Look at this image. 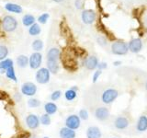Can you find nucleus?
I'll list each match as a JSON object with an SVG mask.
<instances>
[{
	"label": "nucleus",
	"instance_id": "obj_1",
	"mask_svg": "<svg viewBox=\"0 0 147 138\" xmlns=\"http://www.w3.org/2000/svg\"><path fill=\"white\" fill-rule=\"evenodd\" d=\"M119 97V91L115 89H108L103 91L102 95H101V101L106 104H111L115 100L118 99Z\"/></svg>",
	"mask_w": 147,
	"mask_h": 138
},
{
	"label": "nucleus",
	"instance_id": "obj_2",
	"mask_svg": "<svg viewBox=\"0 0 147 138\" xmlns=\"http://www.w3.org/2000/svg\"><path fill=\"white\" fill-rule=\"evenodd\" d=\"M51 78V73L47 67H40L36 72L35 79L40 85H45L49 83Z\"/></svg>",
	"mask_w": 147,
	"mask_h": 138
},
{
	"label": "nucleus",
	"instance_id": "obj_3",
	"mask_svg": "<svg viewBox=\"0 0 147 138\" xmlns=\"http://www.w3.org/2000/svg\"><path fill=\"white\" fill-rule=\"evenodd\" d=\"M111 52L116 55H125L129 52L128 44L123 41H116L111 45Z\"/></svg>",
	"mask_w": 147,
	"mask_h": 138
},
{
	"label": "nucleus",
	"instance_id": "obj_4",
	"mask_svg": "<svg viewBox=\"0 0 147 138\" xmlns=\"http://www.w3.org/2000/svg\"><path fill=\"white\" fill-rule=\"evenodd\" d=\"M18 27V21L16 18L12 16H6L2 20V28L5 31L12 32Z\"/></svg>",
	"mask_w": 147,
	"mask_h": 138
},
{
	"label": "nucleus",
	"instance_id": "obj_5",
	"mask_svg": "<svg viewBox=\"0 0 147 138\" xmlns=\"http://www.w3.org/2000/svg\"><path fill=\"white\" fill-rule=\"evenodd\" d=\"M64 124H65L66 127L76 131L81 125V119L77 114H70L69 116L66 117Z\"/></svg>",
	"mask_w": 147,
	"mask_h": 138
},
{
	"label": "nucleus",
	"instance_id": "obj_6",
	"mask_svg": "<svg viewBox=\"0 0 147 138\" xmlns=\"http://www.w3.org/2000/svg\"><path fill=\"white\" fill-rule=\"evenodd\" d=\"M21 94L28 97H33L37 93V86L32 82H25L23 83L20 87Z\"/></svg>",
	"mask_w": 147,
	"mask_h": 138
},
{
	"label": "nucleus",
	"instance_id": "obj_7",
	"mask_svg": "<svg viewBox=\"0 0 147 138\" xmlns=\"http://www.w3.org/2000/svg\"><path fill=\"white\" fill-rule=\"evenodd\" d=\"M41 63H42V55L40 53L34 52L33 53H31L29 58V66L31 69L38 70L41 66Z\"/></svg>",
	"mask_w": 147,
	"mask_h": 138
},
{
	"label": "nucleus",
	"instance_id": "obj_8",
	"mask_svg": "<svg viewBox=\"0 0 147 138\" xmlns=\"http://www.w3.org/2000/svg\"><path fill=\"white\" fill-rule=\"evenodd\" d=\"M25 122H26V125L27 127L30 129V130H35L39 126H40V117L37 116L36 114L33 113H30L29 114L25 119Z\"/></svg>",
	"mask_w": 147,
	"mask_h": 138
},
{
	"label": "nucleus",
	"instance_id": "obj_9",
	"mask_svg": "<svg viewBox=\"0 0 147 138\" xmlns=\"http://www.w3.org/2000/svg\"><path fill=\"white\" fill-rule=\"evenodd\" d=\"M95 118L98 120L100 122H104L106 120H108L110 116V112L108 108L106 107H98L95 110Z\"/></svg>",
	"mask_w": 147,
	"mask_h": 138
},
{
	"label": "nucleus",
	"instance_id": "obj_10",
	"mask_svg": "<svg viewBox=\"0 0 147 138\" xmlns=\"http://www.w3.org/2000/svg\"><path fill=\"white\" fill-rule=\"evenodd\" d=\"M130 125V122L125 116H118L114 120V127L117 130H125Z\"/></svg>",
	"mask_w": 147,
	"mask_h": 138
},
{
	"label": "nucleus",
	"instance_id": "obj_11",
	"mask_svg": "<svg viewBox=\"0 0 147 138\" xmlns=\"http://www.w3.org/2000/svg\"><path fill=\"white\" fill-rule=\"evenodd\" d=\"M82 20L86 24H92L96 20V12L92 9H86L82 12Z\"/></svg>",
	"mask_w": 147,
	"mask_h": 138
},
{
	"label": "nucleus",
	"instance_id": "obj_12",
	"mask_svg": "<svg viewBox=\"0 0 147 138\" xmlns=\"http://www.w3.org/2000/svg\"><path fill=\"white\" fill-rule=\"evenodd\" d=\"M128 47H129V51L133 53H139L142 48V43L141 39H139V38L132 39L130 43H129Z\"/></svg>",
	"mask_w": 147,
	"mask_h": 138
},
{
	"label": "nucleus",
	"instance_id": "obj_13",
	"mask_svg": "<svg viewBox=\"0 0 147 138\" xmlns=\"http://www.w3.org/2000/svg\"><path fill=\"white\" fill-rule=\"evenodd\" d=\"M86 138H101L102 132L98 126H89L86 132Z\"/></svg>",
	"mask_w": 147,
	"mask_h": 138
},
{
	"label": "nucleus",
	"instance_id": "obj_14",
	"mask_svg": "<svg viewBox=\"0 0 147 138\" xmlns=\"http://www.w3.org/2000/svg\"><path fill=\"white\" fill-rule=\"evenodd\" d=\"M136 130L140 133H144L147 131V116L146 115L142 114L138 118V121L136 122Z\"/></svg>",
	"mask_w": 147,
	"mask_h": 138
},
{
	"label": "nucleus",
	"instance_id": "obj_15",
	"mask_svg": "<svg viewBox=\"0 0 147 138\" xmlns=\"http://www.w3.org/2000/svg\"><path fill=\"white\" fill-rule=\"evenodd\" d=\"M59 136H60V138H76V133L75 130H72V129L64 126L60 129Z\"/></svg>",
	"mask_w": 147,
	"mask_h": 138
},
{
	"label": "nucleus",
	"instance_id": "obj_16",
	"mask_svg": "<svg viewBox=\"0 0 147 138\" xmlns=\"http://www.w3.org/2000/svg\"><path fill=\"white\" fill-rule=\"evenodd\" d=\"M84 64L88 70H95L98 66V59L96 56H88L84 62Z\"/></svg>",
	"mask_w": 147,
	"mask_h": 138
},
{
	"label": "nucleus",
	"instance_id": "obj_17",
	"mask_svg": "<svg viewBox=\"0 0 147 138\" xmlns=\"http://www.w3.org/2000/svg\"><path fill=\"white\" fill-rule=\"evenodd\" d=\"M61 52L58 48H51L47 53V61H58Z\"/></svg>",
	"mask_w": 147,
	"mask_h": 138
},
{
	"label": "nucleus",
	"instance_id": "obj_18",
	"mask_svg": "<svg viewBox=\"0 0 147 138\" xmlns=\"http://www.w3.org/2000/svg\"><path fill=\"white\" fill-rule=\"evenodd\" d=\"M44 110H45V113H47L49 115H53V114H55L57 112L58 107L54 102H53V101H50V102L45 103Z\"/></svg>",
	"mask_w": 147,
	"mask_h": 138
},
{
	"label": "nucleus",
	"instance_id": "obj_19",
	"mask_svg": "<svg viewBox=\"0 0 147 138\" xmlns=\"http://www.w3.org/2000/svg\"><path fill=\"white\" fill-rule=\"evenodd\" d=\"M12 66H14V62L12 59L7 58L3 60V61H0V71H2L3 73H5L6 70H7L9 67H12Z\"/></svg>",
	"mask_w": 147,
	"mask_h": 138
},
{
	"label": "nucleus",
	"instance_id": "obj_20",
	"mask_svg": "<svg viewBox=\"0 0 147 138\" xmlns=\"http://www.w3.org/2000/svg\"><path fill=\"white\" fill-rule=\"evenodd\" d=\"M47 68L51 74H57L60 69L58 61H47Z\"/></svg>",
	"mask_w": 147,
	"mask_h": 138
},
{
	"label": "nucleus",
	"instance_id": "obj_21",
	"mask_svg": "<svg viewBox=\"0 0 147 138\" xmlns=\"http://www.w3.org/2000/svg\"><path fill=\"white\" fill-rule=\"evenodd\" d=\"M17 64L18 67L25 68L27 66H29V57L23 54L18 55L17 57Z\"/></svg>",
	"mask_w": 147,
	"mask_h": 138
},
{
	"label": "nucleus",
	"instance_id": "obj_22",
	"mask_svg": "<svg viewBox=\"0 0 147 138\" xmlns=\"http://www.w3.org/2000/svg\"><path fill=\"white\" fill-rule=\"evenodd\" d=\"M5 8L7 9L9 12H13V13H18L20 14L22 12V7L20 6H18L17 4H13V3H7L5 6Z\"/></svg>",
	"mask_w": 147,
	"mask_h": 138
},
{
	"label": "nucleus",
	"instance_id": "obj_23",
	"mask_svg": "<svg viewBox=\"0 0 147 138\" xmlns=\"http://www.w3.org/2000/svg\"><path fill=\"white\" fill-rule=\"evenodd\" d=\"M22 22H23V24H24L25 26L30 27L31 25H33L35 23V18H34V16L28 14V15H25L24 17H23Z\"/></svg>",
	"mask_w": 147,
	"mask_h": 138
},
{
	"label": "nucleus",
	"instance_id": "obj_24",
	"mask_svg": "<svg viewBox=\"0 0 147 138\" xmlns=\"http://www.w3.org/2000/svg\"><path fill=\"white\" fill-rule=\"evenodd\" d=\"M40 31H41L40 26L39 24H37V23H34L33 25H31L29 28V33L31 36H37V35H39L40 33Z\"/></svg>",
	"mask_w": 147,
	"mask_h": 138
},
{
	"label": "nucleus",
	"instance_id": "obj_25",
	"mask_svg": "<svg viewBox=\"0 0 147 138\" xmlns=\"http://www.w3.org/2000/svg\"><path fill=\"white\" fill-rule=\"evenodd\" d=\"M77 97V92L73 90L72 89H67L65 92H64V98H65L66 100L68 101H72L74 100Z\"/></svg>",
	"mask_w": 147,
	"mask_h": 138
},
{
	"label": "nucleus",
	"instance_id": "obj_26",
	"mask_svg": "<svg viewBox=\"0 0 147 138\" xmlns=\"http://www.w3.org/2000/svg\"><path fill=\"white\" fill-rule=\"evenodd\" d=\"M6 76L8 78V79H10L14 82H17L18 81V78H17V76H16V73H15V69H14V66L12 67H9L7 70H6Z\"/></svg>",
	"mask_w": 147,
	"mask_h": 138
},
{
	"label": "nucleus",
	"instance_id": "obj_27",
	"mask_svg": "<svg viewBox=\"0 0 147 138\" xmlns=\"http://www.w3.org/2000/svg\"><path fill=\"white\" fill-rule=\"evenodd\" d=\"M40 122L44 126H49L51 122H52V119H51V115L44 113L40 117Z\"/></svg>",
	"mask_w": 147,
	"mask_h": 138
},
{
	"label": "nucleus",
	"instance_id": "obj_28",
	"mask_svg": "<svg viewBox=\"0 0 147 138\" xmlns=\"http://www.w3.org/2000/svg\"><path fill=\"white\" fill-rule=\"evenodd\" d=\"M31 47L35 51V52H39L40 53V51H41L43 49V41L41 40L37 39V40H35L33 41V43H32Z\"/></svg>",
	"mask_w": 147,
	"mask_h": 138
},
{
	"label": "nucleus",
	"instance_id": "obj_29",
	"mask_svg": "<svg viewBox=\"0 0 147 138\" xmlns=\"http://www.w3.org/2000/svg\"><path fill=\"white\" fill-rule=\"evenodd\" d=\"M41 104L40 100L36 99V98H30L29 99H28V106H29L30 108H38L40 107Z\"/></svg>",
	"mask_w": 147,
	"mask_h": 138
},
{
	"label": "nucleus",
	"instance_id": "obj_30",
	"mask_svg": "<svg viewBox=\"0 0 147 138\" xmlns=\"http://www.w3.org/2000/svg\"><path fill=\"white\" fill-rule=\"evenodd\" d=\"M8 55V49L7 46L5 45H0V61L7 59Z\"/></svg>",
	"mask_w": 147,
	"mask_h": 138
},
{
	"label": "nucleus",
	"instance_id": "obj_31",
	"mask_svg": "<svg viewBox=\"0 0 147 138\" xmlns=\"http://www.w3.org/2000/svg\"><path fill=\"white\" fill-rule=\"evenodd\" d=\"M78 116L81 119V121H86L89 118V113L86 109H81L78 112Z\"/></svg>",
	"mask_w": 147,
	"mask_h": 138
},
{
	"label": "nucleus",
	"instance_id": "obj_32",
	"mask_svg": "<svg viewBox=\"0 0 147 138\" xmlns=\"http://www.w3.org/2000/svg\"><path fill=\"white\" fill-rule=\"evenodd\" d=\"M62 97V91L61 90H55L51 94V100L52 101H56Z\"/></svg>",
	"mask_w": 147,
	"mask_h": 138
},
{
	"label": "nucleus",
	"instance_id": "obj_33",
	"mask_svg": "<svg viewBox=\"0 0 147 138\" xmlns=\"http://www.w3.org/2000/svg\"><path fill=\"white\" fill-rule=\"evenodd\" d=\"M49 14L48 13H43V14H41V15L38 18V21L39 23H40V24H45L46 22H47L48 20V18H49Z\"/></svg>",
	"mask_w": 147,
	"mask_h": 138
},
{
	"label": "nucleus",
	"instance_id": "obj_34",
	"mask_svg": "<svg viewBox=\"0 0 147 138\" xmlns=\"http://www.w3.org/2000/svg\"><path fill=\"white\" fill-rule=\"evenodd\" d=\"M101 74H102V71L99 70V69H98V70H96L93 74V77H92V81H93V83H96V81H98V79L99 78V76H101Z\"/></svg>",
	"mask_w": 147,
	"mask_h": 138
},
{
	"label": "nucleus",
	"instance_id": "obj_35",
	"mask_svg": "<svg viewBox=\"0 0 147 138\" xmlns=\"http://www.w3.org/2000/svg\"><path fill=\"white\" fill-rule=\"evenodd\" d=\"M98 43L101 45V46H105L106 44H107V40H106L104 37H98Z\"/></svg>",
	"mask_w": 147,
	"mask_h": 138
},
{
	"label": "nucleus",
	"instance_id": "obj_36",
	"mask_svg": "<svg viewBox=\"0 0 147 138\" xmlns=\"http://www.w3.org/2000/svg\"><path fill=\"white\" fill-rule=\"evenodd\" d=\"M108 67V64L107 63H105V62H101V63H98V68L99 69V70H104V69H106Z\"/></svg>",
	"mask_w": 147,
	"mask_h": 138
},
{
	"label": "nucleus",
	"instance_id": "obj_37",
	"mask_svg": "<svg viewBox=\"0 0 147 138\" xmlns=\"http://www.w3.org/2000/svg\"><path fill=\"white\" fill-rule=\"evenodd\" d=\"M76 6L78 9H80L83 7V3H82V0H76Z\"/></svg>",
	"mask_w": 147,
	"mask_h": 138
},
{
	"label": "nucleus",
	"instance_id": "obj_38",
	"mask_svg": "<svg viewBox=\"0 0 147 138\" xmlns=\"http://www.w3.org/2000/svg\"><path fill=\"white\" fill-rule=\"evenodd\" d=\"M15 99L18 101H18H20V99H21V96L20 95V93H18V92H17V93L15 94Z\"/></svg>",
	"mask_w": 147,
	"mask_h": 138
},
{
	"label": "nucleus",
	"instance_id": "obj_39",
	"mask_svg": "<svg viewBox=\"0 0 147 138\" xmlns=\"http://www.w3.org/2000/svg\"><path fill=\"white\" fill-rule=\"evenodd\" d=\"M113 64H114V66H121V61H115L113 63Z\"/></svg>",
	"mask_w": 147,
	"mask_h": 138
},
{
	"label": "nucleus",
	"instance_id": "obj_40",
	"mask_svg": "<svg viewBox=\"0 0 147 138\" xmlns=\"http://www.w3.org/2000/svg\"><path fill=\"white\" fill-rule=\"evenodd\" d=\"M70 89H72L73 90H75V91H76V92L78 91V87H77L76 86H73V87H70Z\"/></svg>",
	"mask_w": 147,
	"mask_h": 138
},
{
	"label": "nucleus",
	"instance_id": "obj_41",
	"mask_svg": "<svg viewBox=\"0 0 147 138\" xmlns=\"http://www.w3.org/2000/svg\"><path fill=\"white\" fill-rule=\"evenodd\" d=\"M53 1H54V2H57V3H59V2H62V1H63V0H53Z\"/></svg>",
	"mask_w": 147,
	"mask_h": 138
},
{
	"label": "nucleus",
	"instance_id": "obj_42",
	"mask_svg": "<svg viewBox=\"0 0 147 138\" xmlns=\"http://www.w3.org/2000/svg\"><path fill=\"white\" fill-rule=\"evenodd\" d=\"M144 87H145V89L147 90V80H146V82H145V84H144Z\"/></svg>",
	"mask_w": 147,
	"mask_h": 138
},
{
	"label": "nucleus",
	"instance_id": "obj_43",
	"mask_svg": "<svg viewBox=\"0 0 147 138\" xmlns=\"http://www.w3.org/2000/svg\"><path fill=\"white\" fill-rule=\"evenodd\" d=\"M30 138H38V137H37L36 135H31V136H30Z\"/></svg>",
	"mask_w": 147,
	"mask_h": 138
},
{
	"label": "nucleus",
	"instance_id": "obj_44",
	"mask_svg": "<svg viewBox=\"0 0 147 138\" xmlns=\"http://www.w3.org/2000/svg\"><path fill=\"white\" fill-rule=\"evenodd\" d=\"M42 138H50L49 136H44V137H42Z\"/></svg>",
	"mask_w": 147,
	"mask_h": 138
},
{
	"label": "nucleus",
	"instance_id": "obj_45",
	"mask_svg": "<svg viewBox=\"0 0 147 138\" xmlns=\"http://www.w3.org/2000/svg\"><path fill=\"white\" fill-rule=\"evenodd\" d=\"M111 138H117V137H111Z\"/></svg>",
	"mask_w": 147,
	"mask_h": 138
}]
</instances>
